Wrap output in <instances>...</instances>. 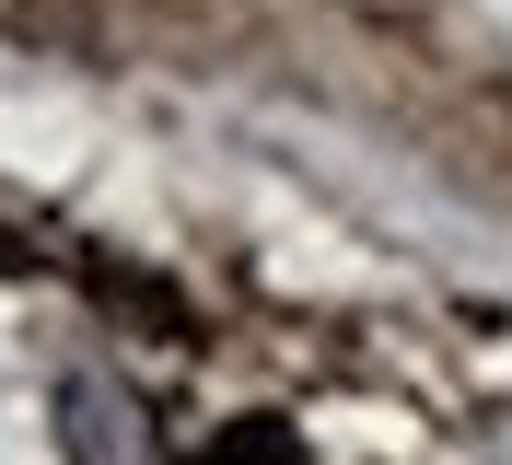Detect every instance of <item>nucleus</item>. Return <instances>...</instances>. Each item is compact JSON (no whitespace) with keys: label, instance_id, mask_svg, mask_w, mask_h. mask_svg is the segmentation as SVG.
I'll return each mask as SVG.
<instances>
[{"label":"nucleus","instance_id":"nucleus-1","mask_svg":"<svg viewBox=\"0 0 512 465\" xmlns=\"http://www.w3.org/2000/svg\"><path fill=\"white\" fill-rule=\"evenodd\" d=\"M59 442H70V465H163L152 407L128 396L117 372H70L59 384Z\"/></svg>","mask_w":512,"mask_h":465}]
</instances>
